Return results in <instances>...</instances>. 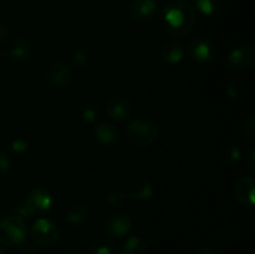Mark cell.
Masks as SVG:
<instances>
[{"instance_id":"obj_2","label":"cell","mask_w":255,"mask_h":254,"mask_svg":"<svg viewBox=\"0 0 255 254\" xmlns=\"http://www.w3.org/2000/svg\"><path fill=\"white\" fill-rule=\"evenodd\" d=\"M26 223L21 217L12 214L0 219V243L9 247L22 246L26 241Z\"/></svg>"},{"instance_id":"obj_30","label":"cell","mask_w":255,"mask_h":254,"mask_svg":"<svg viewBox=\"0 0 255 254\" xmlns=\"http://www.w3.org/2000/svg\"><path fill=\"white\" fill-rule=\"evenodd\" d=\"M14 211L16 212V216L21 217L22 219H24V218H30V217H31V214L29 213V211H27V208H26V207H25L24 203H22V204H17V206H15Z\"/></svg>"},{"instance_id":"obj_32","label":"cell","mask_w":255,"mask_h":254,"mask_svg":"<svg viewBox=\"0 0 255 254\" xmlns=\"http://www.w3.org/2000/svg\"><path fill=\"white\" fill-rule=\"evenodd\" d=\"M196 254H217V253L214 249L209 248V247H203V248L198 249V251L196 252Z\"/></svg>"},{"instance_id":"obj_28","label":"cell","mask_w":255,"mask_h":254,"mask_svg":"<svg viewBox=\"0 0 255 254\" xmlns=\"http://www.w3.org/2000/svg\"><path fill=\"white\" fill-rule=\"evenodd\" d=\"M71 62L74 66H82L87 62V55L84 51H76L71 56Z\"/></svg>"},{"instance_id":"obj_34","label":"cell","mask_w":255,"mask_h":254,"mask_svg":"<svg viewBox=\"0 0 255 254\" xmlns=\"http://www.w3.org/2000/svg\"><path fill=\"white\" fill-rule=\"evenodd\" d=\"M7 57V54L5 51H2V50H0V61L1 60H5Z\"/></svg>"},{"instance_id":"obj_4","label":"cell","mask_w":255,"mask_h":254,"mask_svg":"<svg viewBox=\"0 0 255 254\" xmlns=\"http://www.w3.org/2000/svg\"><path fill=\"white\" fill-rule=\"evenodd\" d=\"M31 237L37 246L52 248L60 241V229L51 219L39 218L32 223Z\"/></svg>"},{"instance_id":"obj_20","label":"cell","mask_w":255,"mask_h":254,"mask_svg":"<svg viewBox=\"0 0 255 254\" xmlns=\"http://www.w3.org/2000/svg\"><path fill=\"white\" fill-rule=\"evenodd\" d=\"M222 0H196V7L206 16H214L222 9Z\"/></svg>"},{"instance_id":"obj_37","label":"cell","mask_w":255,"mask_h":254,"mask_svg":"<svg viewBox=\"0 0 255 254\" xmlns=\"http://www.w3.org/2000/svg\"><path fill=\"white\" fill-rule=\"evenodd\" d=\"M0 254H4V251L1 248H0Z\"/></svg>"},{"instance_id":"obj_22","label":"cell","mask_w":255,"mask_h":254,"mask_svg":"<svg viewBox=\"0 0 255 254\" xmlns=\"http://www.w3.org/2000/svg\"><path fill=\"white\" fill-rule=\"evenodd\" d=\"M226 92L231 100H242L246 95V86L239 80H233L228 84Z\"/></svg>"},{"instance_id":"obj_24","label":"cell","mask_w":255,"mask_h":254,"mask_svg":"<svg viewBox=\"0 0 255 254\" xmlns=\"http://www.w3.org/2000/svg\"><path fill=\"white\" fill-rule=\"evenodd\" d=\"M81 117L87 124H95L100 117V110L96 105L89 104L84 107L81 112Z\"/></svg>"},{"instance_id":"obj_33","label":"cell","mask_w":255,"mask_h":254,"mask_svg":"<svg viewBox=\"0 0 255 254\" xmlns=\"http://www.w3.org/2000/svg\"><path fill=\"white\" fill-rule=\"evenodd\" d=\"M22 254H37V253L31 246H25L24 251H22Z\"/></svg>"},{"instance_id":"obj_14","label":"cell","mask_w":255,"mask_h":254,"mask_svg":"<svg viewBox=\"0 0 255 254\" xmlns=\"http://www.w3.org/2000/svg\"><path fill=\"white\" fill-rule=\"evenodd\" d=\"M126 196L134 201H148L153 196V187L143 178L132 179L127 186Z\"/></svg>"},{"instance_id":"obj_31","label":"cell","mask_w":255,"mask_h":254,"mask_svg":"<svg viewBox=\"0 0 255 254\" xmlns=\"http://www.w3.org/2000/svg\"><path fill=\"white\" fill-rule=\"evenodd\" d=\"M9 36H10L9 27H7L5 24H2V22H0V45L6 42L7 39H9Z\"/></svg>"},{"instance_id":"obj_26","label":"cell","mask_w":255,"mask_h":254,"mask_svg":"<svg viewBox=\"0 0 255 254\" xmlns=\"http://www.w3.org/2000/svg\"><path fill=\"white\" fill-rule=\"evenodd\" d=\"M10 167H11L10 158L4 153V152L0 151V181L7 176V173H9L10 171Z\"/></svg>"},{"instance_id":"obj_19","label":"cell","mask_w":255,"mask_h":254,"mask_svg":"<svg viewBox=\"0 0 255 254\" xmlns=\"http://www.w3.org/2000/svg\"><path fill=\"white\" fill-rule=\"evenodd\" d=\"M122 251L126 252L127 254H146L147 242L138 236L128 237L124 243Z\"/></svg>"},{"instance_id":"obj_27","label":"cell","mask_w":255,"mask_h":254,"mask_svg":"<svg viewBox=\"0 0 255 254\" xmlns=\"http://www.w3.org/2000/svg\"><path fill=\"white\" fill-rule=\"evenodd\" d=\"M125 198H126V196L119 191H112L107 194V202H109L110 204H112V206H115V204L117 206V204L122 203Z\"/></svg>"},{"instance_id":"obj_6","label":"cell","mask_w":255,"mask_h":254,"mask_svg":"<svg viewBox=\"0 0 255 254\" xmlns=\"http://www.w3.org/2000/svg\"><path fill=\"white\" fill-rule=\"evenodd\" d=\"M254 62V50L251 45H239L234 47L228 55L227 64L232 71L243 72L248 70Z\"/></svg>"},{"instance_id":"obj_29","label":"cell","mask_w":255,"mask_h":254,"mask_svg":"<svg viewBox=\"0 0 255 254\" xmlns=\"http://www.w3.org/2000/svg\"><path fill=\"white\" fill-rule=\"evenodd\" d=\"M246 166L251 172L255 171V149H249L248 153L246 154Z\"/></svg>"},{"instance_id":"obj_3","label":"cell","mask_w":255,"mask_h":254,"mask_svg":"<svg viewBox=\"0 0 255 254\" xmlns=\"http://www.w3.org/2000/svg\"><path fill=\"white\" fill-rule=\"evenodd\" d=\"M126 134L132 144L146 147L153 143L158 137V128L153 122L143 119H136L128 124Z\"/></svg>"},{"instance_id":"obj_7","label":"cell","mask_w":255,"mask_h":254,"mask_svg":"<svg viewBox=\"0 0 255 254\" xmlns=\"http://www.w3.org/2000/svg\"><path fill=\"white\" fill-rule=\"evenodd\" d=\"M131 217L124 212H115L106 217L104 221V229L109 236L124 237L131 231Z\"/></svg>"},{"instance_id":"obj_18","label":"cell","mask_w":255,"mask_h":254,"mask_svg":"<svg viewBox=\"0 0 255 254\" xmlns=\"http://www.w3.org/2000/svg\"><path fill=\"white\" fill-rule=\"evenodd\" d=\"M65 219H66L67 224L72 228H80L85 224L87 221V209L84 206H71L66 211L65 214Z\"/></svg>"},{"instance_id":"obj_1","label":"cell","mask_w":255,"mask_h":254,"mask_svg":"<svg viewBox=\"0 0 255 254\" xmlns=\"http://www.w3.org/2000/svg\"><path fill=\"white\" fill-rule=\"evenodd\" d=\"M197 21L196 7L187 1H172L159 15L162 30L171 36L181 37L189 34Z\"/></svg>"},{"instance_id":"obj_35","label":"cell","mask_w":255,"mask_h":254,"mask_svg":"<svg viewBox=\"0 0 255 254\" xmlns=\"http://www.w3.org/2000/svg\"><path fill=\"white\" fill-rule=\"evenodd\" d=\"M65 254H82V253H80V252H76V251H70Z\"/></svg>"},{"instance_id":"obj_12","label":"cell","mask_w":255,"mask_h":254,"mask_svg":"<svg viewBox=\"0 0 255 254\" xmlns=\"http://www.w3.org/2000/svg\"><path fill=\"white\" fill-rule=\"evenodd\" d=\"M92 136L100 144L112 147L120 142V131L115 125L109 122H101L92 129Z\"/></svg>"},{"instance_id":"obj_13","label":"cell","mask_w":255,"mask_h":254,"mask_svg":"<svg viewBox=\"0 0 255 254\" xmlns=\"http://www.w3.org/2000/svg\"><path fill=\"white\" fill-rule=\"evenodd\" d=\"M131 104H129L128 100L124 99V97H114L106 105L107 116L115 121H126L131 116Z\"/></svg>"},{"instance_id":"obj_16","label":"cell","mask_w":255,"mask_h":254,"mask_svg":"<svg viewBox=\"0 0 255 254\" xmlns=\"http://www.w3.org/2000/svg\"><path fill=\"white\" fill-rule=\"evenodd\" d=\"M32 45L27 36H19L14 40L10 47L9 56L16 61H25L30 56Z\"/></svg>"},{"instance_id":"obj_5","label":"cell","mask_w":255,"mask_h":254,"mask_svg":"<svg viewBox=\"0 0 255 254\" xmlns=\"http://www.w3.org/2000/svg\"><path fill=\"white\" fill-rule=\"evenodd\" d=\"M25 207L32 216H42L51 209L54 204V197L46 188H34L27 193L24 201Z\"/></svg>"},{"instance_id":"obj_36","label":"cell","mask_w":255,"mask_h":254,"mask_svg":"<svg viewBox=\"0 0 255 254\" xmlns=\"http://www.w3.org/2000/svg\"><path fill=\"white\" fill-rule=\"evenodd\" d=\"M117 254H127V253L125 251H120V252H117Z\"/></svg>"},{"instance_id":"obj_23","label":"cell","mask_w":255,"mask_h":254,"mask_svg":"<svg viewBox=\"0 0 255 254\" xmlns=\"http://www.w3.org/2000/svg\"><path fill=\"white\" fill-rule=\"evenodd\" d=\"M242 136L249 143L255 142V117L249 116L242 125Z\"/></svg>"},{"instance_id":"obj_10","label":"cell","mask_w":255,"mask_h":254,"mask_svg":"<svg viewBox=\"0 0 255 254\" xmlns=\"http://www.w3.org/2000/svg\"><path fill=\"white\" fill-rule=\"evenodd\" d=\"M157 6V0H133L129 5V15L133 21L144 24L153 19Z\"/></svg>"},{"instance_id":"obj_15","label":"cell","mask_w":255,"mask_h":254,"mask_svg":"<svg viewBox=\"0 0 255 254\" xmlns=\"http://www.w3.org/2000/svg\"><path fill=\"white\" fill-rule=\"evenodd\" d=\"M184 56V49L181 42L178 41H168L162 46L161 57L167 64H178L182 61Z\"/></svg>"},{"instance_id":"obj_25","label":"cell","mask_w":255,"mask_h":254,"mask_svg":"<svg viewBox=\"0 0 255 254\" xmlns=\"http://www.w3.org/2000/svg\"><path fill=\"white\" fill-rule=\"evenodd\" d=\"M9 147L15 154H19V156H21V154L26 153L27 152V149H29V143H27L25 139L15 138L10 142Z\"/></svg>"},{"instance_id":"obj_9","label":"cell","mask_w":255,"mask_h":254,"mask_svg":"<svg viewBox=\"0 0 255 254\" xmlns=\"http://www.w3.org/2000/svg\"><path fill=\"white\" fill-rule=\"evenodd\" d=\"M188 54L193 61L209 62L216 57L217 49L212 40L207 37H198L189 44Z\"/></svg>"},{"instance_id":"obj_11","label":"cell","mask_w":255,"mask_h":254,"mask_svg":"<svg viewBox=\"0 0 255 254\" xmlns=\"http://www.w3.org/2000/svg\"><path fill=\"white\" fill-rule=\"evenodd\" d=\"M255 179L253 176H244L238 179V182L234 186V194L236 198L242 206L244 207H254L255 203Z\"/></svg>"},{"instance_id":"obj_21","label":"cell","mask_w":255,"mask_h":254,"mask_svg":"<svg viewBox=\"0 0 255 254\" xmlns=\"http://www.w3.org/2000/svg\"><path fill=\"white\" fill-rule=\"evenodd\" d=\"M91 254H117V248L111 241L105 238H99L92 242L90 247Z\"/></svg>"},{"instance_id":"obj_8","label":"cell","mask_w":255,"mask_h":254,"mask_svg":"<svg viewBox=\"0 0 255 254\" xmlns=\"http://www.w3.org/2000/svg\"><path fill=\"white\" fill-rule=\"evenodd\" d=\"M72 77H74L72 70L62 62H52L45 70L46 81L59 89L69 86L72 81Z\"/></svg>"},{"instance_id":"obj_17","label":"cell","mask_w":255,"mask_h":254,"mask_svg":"<svg viewBox=\"0 0 255 254\" xmlns=\"http://www.w3.org/2000/svg\"><path fill=\"white\" fill-rule=\"evenodd\" d=\"M242 157H243V151H242L241 146H238V144H227L222 148L221 153H219V161H221L222 166L233 167L239 163Z\"/></svg>"}]
</instances>
